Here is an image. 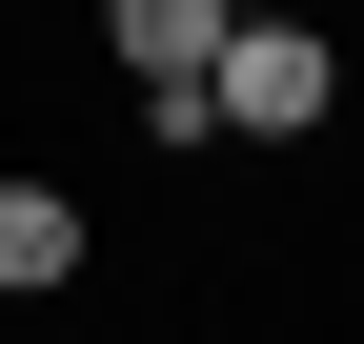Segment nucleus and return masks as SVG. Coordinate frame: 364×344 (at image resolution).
Wrapping results in <instances>:
<instances>
[{
	"label": "nucleus",
	"mask_w": 364,
	"mask_h": 344,
	"mask_svg": "<svg viewBox=\"0 0 364 344\" xmlns=\"http://www.w3.org/2000/svg\"><path fill=\"white\" fill-rule=\"evenodd\" d=\"M223 0H122V61H142V142H223Z\"/></svg>",
	"instance_id": "obj_1"
},
{
	"label": "nucleus",
	"mask_w": 364,
	"mask_h": 344,
	"mask_svg": "<svg viewBox=\"0 0 364 344\" xmlns=\"http://www.w3.org/2000/svg\"><path fill=\"white\" fill-rule=\"evenodd\" d=\"M324 41H304V21H243V41H223V122H243V142H304V122H324Z\"/></svg>",
	"instance_id": "obj_2"
},
{
	"label": "nucleus",
	"mask_w": 364,
	"mask_h": 344,
	"mask_svg": "<svg viewBox=\"0 0 364 344\" xmlns=\"http://www.w3.org/2000/svg\"><path fill=\"white\" fill-rule=\"evenodd\" d=\"M81 264V203L61 183H0V284H61Z\"/></svg>",
	"instance_id": "obj_3"
}]
</instances>
